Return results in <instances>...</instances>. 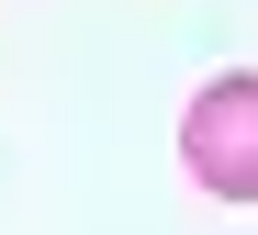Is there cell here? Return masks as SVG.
Returning <instances> with one entry per match:
<instances>
[{
    "instance_id": "1",
    "label": "cell",
    "mask_w": 258,
    "mask_h": 235,
    "mask_svg": "<svg viewBox=\"0 0 258 235\" xmlns=\"http://www.w3.org/2000/svg\"><path fill=\"white\" fill-rule=\"evenodd\" d=\"M180 168L213 202H258V67H225L180 112Z\"/></svg>"
}]
</instances>
